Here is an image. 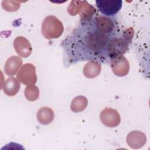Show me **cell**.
<instances>
[{"label":"cell","instance_id":"11","mask_svg":"<svg viewBox=\"0 0 150 150\" xmlns=\"http://www.w3.org/2000/svg\"><path fill=\"white\" fill-rule=\"evenodd\" d=\"M54 118L53 111L48 107L40 108L37 113V119L42 124H48L50 123Z\"/></svg>","mask_w":150,"mask_h":150},{"label":"cell","instance_id":"6","mask_svg":"<svg viewBox=\"0 0 150 150\" xmlns=\"http://www.w3.org/2000/svg\"><path fill=\"white\" fill-rule=\"evenodd\" d=\"M110 64L112 71L117 76H124L128 73L129 63L123 56L111 59Z\"/></svg>","mask_w":150,"mask_h":150},{"label":"cell","instance_id":"2","mask_svg":"<svg viewBox=\"0 0 150 150\" xmlns=\"http://www.w3.org/2000/svg\"><path fill=\"white\" fill-rule=\"evenodd\" d=\"M63 31L62 22L54 16H48L43 21L42 25V32L47 39L57 38Z\"/></svg>","mask_w":150,"mask_h":150},{"label":"cell","instance_id":"8","mask_svg":"<svg viewBox=\"0 0 150 150\" xmlns=\"http://www.w3.org/2000/svg\"><path fill=\"white\" fill-rule=\"evenodd\" d=\"M14 47L17 53L23 57H28L32 52L29 42L24 37H17L14 41Z\"/></svg>","mask_w":150,"mask_h":150},{"label":"cell","instance_id":"4","mask_svg":"<svg viewBox=\"0 0 150 150\" xmlns=\"http://www.w3.org/2000/svg\"><path fill=\"white\" fill-rule=\"evenodd\" d=\"M96 5L99 11L105 16H114L121 9V0H97Z\"/></svg>","mask_w":150,"mask_h":150},{"label":"cell","instance_id":"14","mask_svg":"<svg viewBox=\"0 0 150 150\" xmlns=\"http://www.w3.org/2000/svg\"><path fill=\"white\" fill-rule=\"evenodd\" d=\"M25 96L30 101H35L39 96L38 88L35 86H28L25 90Z\"/></svg>","mask_w":150,"mask_h":150},{"label":"cell","instance_id":"13","mask_svg":"<svg viewBox=\"0 0 150 150\" xmlns=\"http://www.w3.org/2000/svg\"><path fill=\"white\" fill-rule=\"evenodd\" d=\"M87 105V100L84 96H77L74 98L71 104V109L74 112L81 111Z\"/></svg>","mask_w":150,"mask_h":150},{"label":"cell","instance_id":"5","mask_svg":"<svg viewBox=\"0 0 150 150\" xmlns=\"http://www.w3.org/2000/svg\"><path fill=\"white\" fill-rule=\"evenodd\" d=\"M17 77L22 83L26 85L35 84L36 81V76L33 65L29 63L24 64L18 72Z\"/></svg>","mask_w":150,"mask_h":150},{"label":"cell","instance_id":"10","mask_svg":"<svg viewBox=\"0 0 150 150\" xmlns=\"http://www.w3.org/2000/svg\"><path fill=\"white\" fill-rule=\"evenodd\" d=\"M100 71V64L97 61H90L83 69V73L88 78H93L97 76Z\"/></svg>","mask_w":150,"mask_h":150},{"label":"cell","instance_id":"1","mask_svg":"<svg viewBox=\"0 0 150 150\" xmlns=\"http://www.w3.org/2000/svg\"><path fill=\"white\" fill-rule=\"evenodd\" d=\"M117 35V32H107L101 29L94 16L81 19L62 42L64 60L69 64L86 60L108 63L110 62L109 43Z\"/></svg>","mask_w":150,"mask_h":150},{"label":"cell","instance_id":"12","mask_svg":"<svg viewBox=\"0 0 150 150\" xmlns=\"http://www.w3.org/2000/svg\"><path fill=\"white\" fill-rule=\"evenodd\" d=\"M20 88L19 82L15 77L7 79L5 83L4 92L8 96H14L19 91Z\"/></svg>","mask_w":150,"mask_h":150},{"label":"cell","instance_id":"3","mask_svg":"<svg viewBox=\"0 0 150 150\" xmlns=\"http://www.w3.org/2000/svg\"><path fill=\"white\" fill-rule=\"evenodd\" d=\"M128 39L117 35L110 41L108 46V57L111 59L122 56L128 49Z\"/></svg>","mask_w":150,"mask_h":150},{"label":"cell","instance_id":"7","mask_svg":"<svg viewBox=\"0 0 150 150\" xmlns=\"http://www.w3.org/2000/svg\"><path fill=\"white\" fill-rule=\"evenodd\" d=\"M102 122L109 127H114L120 122V117L118 112L111 108H105L100 114Z\"/></svg>","mask_w":150,"mask_h":150},{"label":"cell","instance_id":"9","mask_svg":"<svg viewBox=\"0 0 150 150\" xmlns=\"http://www.w3.org/2000/svg\"><path fill=\"white\" fill-rule=\"evenodd\" d=\"M22 63V59L19 57L12 56L10 57L9 59H8L5 64V73L8 76L14 75L19 69V67L21 66Z\"/></svg>","mask_w":150,"mask_h":150}]
</instances>
